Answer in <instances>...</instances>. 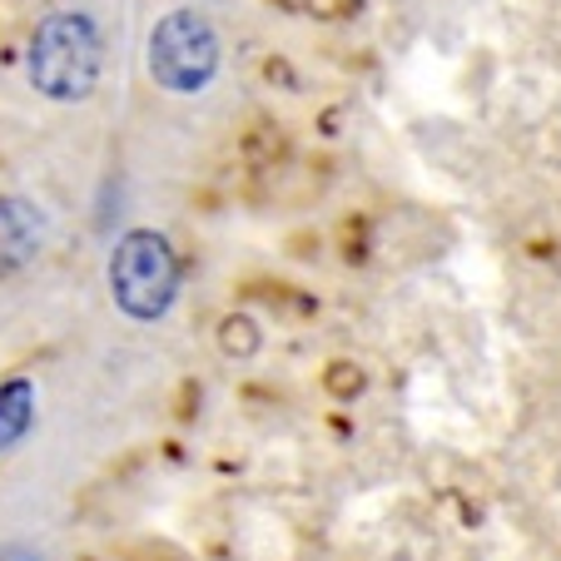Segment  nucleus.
<instances>
[{"instance_id": "423d86ee", "label": "nucleus", "mask_w": 561, "mask_h": 561, "mask_svg": "<svg viewBox=\"0 0 561 561\" xmlns=\"http://www.w3.org/2000/svg\"><path fill=\"white\" fill-rule=\"evenodd\" d=\"M0 561H45V557H35L31 547H11V551H0Z\"/></svg>"}, {"instance_id": "f03ea898", "label": "nucleus", "mask_w": 561, "mask_h": 561, "mask_svg": "<svg viewBox=\"0 0 561 561\" xmlns=\"http://www.w3.org/2000/svg\"><path fill=\"white\" fill-rule=\"evenodd\" d=\"M110 294L139 323L170 313L174 294H180V259H174L170 239L154 229H129L110 254Z\"/></svg>"}, {"instance_id": "39448f33", "label": "nucleus", "mask_w": 561, "mask_h": 561, "mask_svg": "<svg viewBox=\"0 0 561 561\" xmlns=\"http://www.w3.org/2000/svg\"><path fill=\"white\" fill-rule=\"evenodd\" d=\"M31 417H35V388L25 378H11L0 388V453L31 433Z\"/></svg>"}, {"instance_id": "f257e3e1", "label": "nucleus", "mask_w": 561, "mask_h": 561, "mask_svg": "<svg viewBox=\"0 0 561 561\" xmlns=\"http://www.w3.org/2000/svg\"><path fill=\"white\" fill-rule=\"evenodd\" d=\"M100 65H105V45H100V31L90 15H45L35 25L31 41V80L41 95L50 100H85L90 90L100 85Z\"/></svg>"}, {"instance_id": "7ed1b4c3", "label": "nucleus", "mask_w": 561, "mask_h": 561, "mask_svg": "<svg viewBox=\"0 0 561 561\" xmlns=\"http://www.w3.org/2000/svg\"><path fill=\"white\" fill-rule=\"evenodd\" d=\"M219 70V35L199 11H170L149 35V75L170 95H199Z\"/></svg>"}, {"instance_id": "20e7f679", "label": "nucleus", "mask_w": 561, "mask_h": 561, "mask_svg": "<svg viewBox=\"0 0 561 561\" xmlns=\"http://www.w3.org/2000/svg\"><path fill=\"white\" fill-rule=\"evenodd\" d=\"M45 229H50V224H45V214L35 209L31 199H15V194L0 199V278L21 274V268L41 254Z\"/></svg>"}]
</instances>
